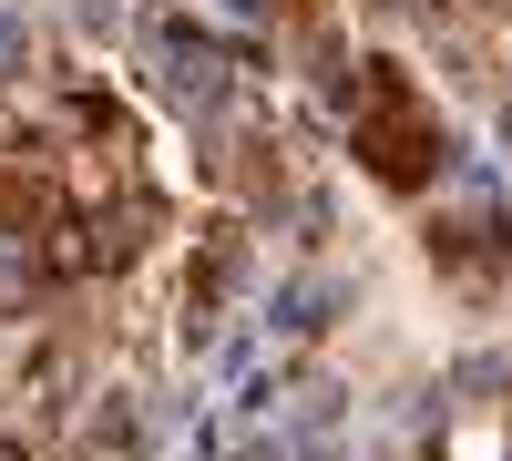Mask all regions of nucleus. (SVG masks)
<instances>
[{
  "label": "nucleus",
  "instance_id": "f257e3e1",
  "mask_svg": "<svg viewBox=\"0 0 512 461\" xmlns=\"http://www.w3.org/2000/svg\"><path fill=\"white\" fill-rule=\"evenodd\" d=\"M144 62H154V82H164V103H185V113H226V93H236L226 41L195 31L185 11H154V21H144Z\"/></svg>",
  "mask_w": 512,
  "mask_h": 461
},
{
  "label": "nucleus",
  "instance_id": "f03ea898",
  "mask_svg": "<svg viewBox=\"0 0 512 461\" xmlns=\"http://www.w3.org/2000/svg\"><path fill=\"white\" fill-rule=\"evenodd\" d=\"M359 154H369V175H390V185H420L431 164H451V144H441V123L420 113L390 72L369 82V113H359Z\"/></svg>",
  "mask_w": 512,
  "mask_h": 461
},
{
  "label": "nucleus",
  "instance_id": "7ed1b4c3",
  "mask_svg": "<svg viewBox=\"0 0 512 461\" xmlns=\"http://www.w3.org/2000/svg\"><path fill=\"white\" fill-rule=\"evenodd\" d=\"M338 308H349V277H338V267H308V277H287L277 298H267V328H277V339H318Z\"/></svg>",
  "mask_w": 512,
  "mask_h": 461
},
{
  "label": "nucleus",
  "instance_id": "20e7f679",
  "mask_svg": "<svg viewBox=\"0 0 512 461\" xmlns=\"http://www.w3.org/2000/svg\"><path fill=\"white\" fill-rule=\"evenodd\" d=\"M41 277H52V257H41L31 226H0V308H31Z\"/></svg>",
  "mask_w": 512,
  "mask_h": 461
},
{
  "label": "nucleus",
  "instance_id": "39448f33",
  "mask_svg": "<svg viewBox=\"0 0 512 461\" xmlns=\"http://www.w3.org/2000/svg\"><path fill=\"white\" fill-rule=\"evenodd\" d=\"M502 380H512V359H461L451 369V390H502Z\"/></svg>",
  "mask_w": 512,
  "mask_h": 461
},
{
  "label": "nucleus",
  "instance_id": "423d86ee",
  "mask_svg": "<svg viewBox=\"0 0 512 461\" xmlns=\"http://www.w3.org/2000/svg\"><path fill=\"white\" fill-rule=\"evenodd\" d=\"M390 11H410V21H441V0H390Z\"/></svg>",
  "mask_w": 512,
  "mask_h": 461
},
{
  "label": "nucleus",
  "instance_id": "0eeeda50",
  "mask_svg": "<svg viewBox=\"0 0 512 461\" xmlns=\"http://www.w3.org/2000/svg\"><path fill=\"white\" fill-rule=\"evenodd\" d=\"M236 11H246V21H267V11H277V0H236Z\"/></svg>",
  "mask_w": 512,
  "mask_h": 461
},
{
  "label": "nucleus",
  "instance_id": "6e6552de",
  "mask_svg": "<svg viewBox=\"0 0 512 461\" xmlns=\"http://www.w3.org/2000/svg\"><path fill=\"white\" fill-rule=\"evenodd\" d=\"M0 461H21V451H11V441H0Z\"/></svg>",
  "mask_w": 512,
  "mask_h": 461
}]
</instances>
